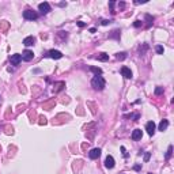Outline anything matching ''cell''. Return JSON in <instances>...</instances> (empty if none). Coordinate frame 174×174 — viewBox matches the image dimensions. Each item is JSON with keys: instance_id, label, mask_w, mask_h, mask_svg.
<instances>
[{"instance_id": "32", "label": "cell", "mask_w": 174, "mask_h": 174, "mask_svg": "<svg viewBox=\"0 0 174 174\" xmlns=\"http://www.w3.org/2000/svg\"><path fill=\"white\" fill-rule=\"evenodd\" d=\"M78 26H79V27H84V23H83V22H78Z\"/></svg>"}, {"instance_id": "7", "label": "cell", "mask_w": 174, "mask_h": 174, "mask_svg": "<svg viewBox=\"0 0 174 174\" xmlns=\"http://www.w3.org/2000/svg\"><path fill=\"white\" fill-rule=\"evenodd\" d=\"M11 64L12 65H19V63L22 61V55H19V53H15V55L11 56Z\"/></svg>"}, {"instance_id": "12", "label": "cell", "mask_w": 174, "mask_h": 174, "mask_svg": "<svg viewBox=\"0 0 174 174\" xmlns=\"http://www.w3.org/2000/svg\"><path fill=\"white\" fill-rule=\"evenodd\" d=\"M121 73H123V76L127 78V79H131V78H132V71L128 67H123V68H121Z\"/></svg>"}, {"instance_id": "8", "label": "cell", "mask_w": 174, "mask_h": 174, "mask_svg": "<svg viewBox=\"0 0 174 174\" xmlns=\"http://www.w3.org/2000/svg\"><path fill=\"white\" fill-rule=\"evenodd\" d=\"M105 166H106L107 169H113L114 167V158L112 157V155H107L106 159H105Z\"/></svg>"}, {"instance_id": "35", "label": "cell", "mask_w": 174, "mask_h": 174, "mask_svg": "<svg viewBox=\"0 0 174 174\" xmlns=\"http://www.w3.org/2000/svg\"><path fill=\"white\" fill-rule=\"evenodd\" d=\"M148 174H152V173H148Z\"/></svg>"}, {"instance_id": "31", "label": "cell", "mask_w": 174, "mask_h": 174, "mask_svg": "<svg viewBox=\"0 0 174 174\" xmlns=\"http://www.w3.org/2000/svg\"><path fill=\"white\" fill-rule=\"evenodd\" d=\"M118 7H120L121 10H123L124 7H125V3H123V1H121V3H118Z\"/></svg>"}, {"instance_id": "18", "label": "cell", "mask_w": 174, "mask_h": 174, "mask_svg": "<svg viewBox=\"0 0 174 174\" xmlns=\"http://www.w3.org/2000/svg\"><path fill=\"white\" fill-rule=\"evenodd\" d=\"M55 105H56L55 99H52L51 102H48V103H45V105H44V107H45L46 110H51V109H52V106H55Z\"/></svg>"}, {"instance_id": "11", "label": "cell", "mask_w": 174, "mask_h": 174, "mask_svg": "<svg viewBox=\"0 0 174 174\" xmlns=\"http://www.w3.org/2000/svg\"><path fill=\"white\" fill-rule=\"evenodd\" d=\"M34 44H35V38H34L33 35H29V37H26V38L23 39V45H25V46H31Z\"/></svg>"}, {"instance_id": "19", "label": "cell", "mask_w": 174, "mask_h": 174, "mask_svg": "<svg viewBox=\"0 0 174 174\" xmlns=\"http://www.w3.org/2000/svg\"><path fill=\"white\" fill-rule=\"evenodd\" d=\"M125 57H127V53H125V52H121V53H117V55H116V59L117 60H124Z\"/></svg>"}, {"instance_id": "9", "label": "cell", "mask_w": 174, "mask_h": 174, "mask_svg": "<svg viewBox=\"0 0 174 174\" xmlns=\"http://www.w3.org/2000/svg\"><path fill=\"white\" fill-rule=\"evenodd\" d=\"M99 155H101V148H93L89 152V157L91 159H97V158H99Z\"/></svg>"}, {"instance_id": "30", "label": "cell", "mask_w": 174, "mask_h": 174, "mask_svg": "<svg viewBox=\"0 0 174 174\" xmlns=\"http://www.w3.org/2000/svg\"><path fill=\"white\" fill-rule=\"evenodd\" d=\"M150 159V152H146V155H144V161L147 162Z\"/></svg>"}, {"instance_id": "4", "label": "cell", "mask_w": 174, "mask_h": 174, "mask_svg": "<svg viewBox=\"0 0 174 174\" xmlns=\"http://www.w3.org/2000/svg\"><path fill=\"white\" fill-rule=\"evenodd\" d=\"M38 10H39V12L42 14V15H46V14L49 12V11H51V6H49V3L44 1V3H39Z\"/></svg>"}, {"instance_id": "33", "label": "cell", "mask_w": 174, "mask_h": 174, "mask_svg": "<svg viewBox=\"0 0 174 174\" xmlns=\"http://www.w3.org/2000/svg\"><path fill=\"white\" fill-rule=\"evenodd\" d=\"M135 170H140V165H135V167H133Z\"/></svg>"}, {"instance_id": "27", "label": "cell", "mask_w": 174, "mask_h": 174, "mask_svg": "<svg viewBox=\"0 0 174 174\" xmlns=\"http://www.w3.org/2000/svg\"><path fill=\"white\" fill-rule=\"evenodd\" d=\"M109 23H110V21H107V19H103V21H102V25H103V26L109 25Z\"/></svg>"}, {"instance_id": "14", "label": "cell", "mask_w": 174, "mask_h": 174, "mask_svg": "<svg viewBox=\"0 0 174 174\" xmlns=\"http://www.w3.org/2000/svg\"><path fill=\"white\" fill-rule=\"evenodd\" d=\"M167 127H169V121H167V120H162L161 124H159V131H162V132L166 131Z\"/></svg>"}, {"instance_id": "25", "label": "cell", "mask_w": 174, "mask_h": 174, "mask_svg": "<svg viewBox=\"0 0 174 174\" xmlns=\"http://www.w3.org/2000/svg\"><path fill=\"white\" fill-rule=\"evenodd\" d=\"M7 27H8V23H7L6 21H3L1 22V30H6Z\"/></svg>"}, {"instance_id": "3", "label": "cell", "mask_w": 174, "mask_h": 174, "mask_svg": "<svg viewBox=\"0 0 174 174\" xmlns=\"http://www.w3.org/2000/svg\"><path fill=\"white\" fill-rule=\"evenodd\" d=\"M45 56H46V57H51V59H56V60H59V59H61V57H63V53H61L60 51L52 49V51H49Z\"/></svg>"}, {"instance_id": "6", "label": "cell", "mask_w": 174, "mask_h": 174, "mask_svg": "<svg viewBox=\"0 0 174 174\" xmlns=\"http://www.w3.org/2000/svg\"><path fill=\"white\" fill-rule=\"evenodd\" d=\"M34 57V53L29 49H26L23 53H22V60H25V61H30V60H33Z\"/></svg>"}, {"instance_id": "10", "label": "cell", "mask_w": 174, "mask_h": 174, "mask_svg": "<svg viewBox=\"0 0 174 174\" xmlns=\"http://www.w3.org/2000/svg\"><path fill=\"white\" fill-rule=\"evenodd\" d=\"M141 136H143V132H141V129H135V131L132 132V140H140Z\"/></svg>"}, {"instance_id": "23", "label": "cell", "mask_w": 174, "mask_h": 174, "mask_svg": "<svg viewBox=\"0 0 174 174\" xmlns=\"http://www.w3.org/2000/svg\"><path fill=\"white\" fill-rule=\"evenodd\" d=\"M155 94H157V95L163 94V87H157V89H155Z\"/></svg>"}, {"instance_id": "15", "label": "cell", "mask_w": 174, "mask_h": 174, "mask_svg": "<svg viewBox=\"0 0 174 174\" xmlns=\"http://www.w3.org/2000/svg\"><path fill=\"white\" fill-rule=\"evenodd\" d=\"M95 59L101 60V61H107V60H109V55H106V53H99Z\"/></svg>"}, {"instance_id": "2", "label": "cell", "mask_w": 174, "mask_h": 174, "mask_svg": "<svg viewBox=\"0 0 174 174\" xmlns=\"http://www.w3.org/2000/svg\"><path fill=\"white\" fill-rule=\"evenodd\" d=\"M23 18L27 21H35L38 18V14L33 10H26V11H23Z\"/></svg>"}, {"instance_id": "5", "label": "cell", "mask_w": 174, "mask_h": 174, "mask_svg": "<svg viewBox=\"0 0 174 174\" xmlns=\"http://www.w3.org/2000/svg\"><path fill=\"white\" fill-rule=\"evenodd\" d=\"M155 123L154 121H148L147 123V125H146V131H147V133H148L150 136H152L154 133H155Z\"/></svg>"}, {"instance_id": "28", "label": "cell", "mask_w": 174, "mask_h": 174, "mask_svg": "<svg viewBox=\"0 0 174 174\" xmlns=\"http://www.w3.org/2000/svg\"><path fill=\"white\" fill-rule=\"evenodd\" d=\"M121 151H123V155H124L125 158H127V157H128V154L125 152V147H121Z\"/></svg>"}, {"instance_id": "13", "label": "cell", "mask_w": 174, "mask_h": 174, "mask_svg": "<svg viewBox=\"0 0 174 174\" xmlns=\"http://www.w3.org/2000/svg\"><path fill=\"white\" fill-rule=\"evenodd\" d=\"M64 86H65V83H64V82H57V83H55L53 91H55V93H59V91H61V90H63Z\"/></svg>"}, {"instance_id": "29", "label": "cell", "mask_w": 174, "mask_h": 174, "mask_svg": "<svg viewBox=\"0 0 174 174\" xmlns=\"http://www.w3.org/2000/svg\"><path fill=\"white\" fill-rule=\"evenodd\" d=\"M109 7L112 8V12H113V8H114V1H110V3H109Z\"/></svg>"}, {"instance_id": "36", "label": "cell", "mask_w": 174, "mask_h": 174, "mask_svg": "<svg viewBox=\"0 0 174 174\" xmlns=\"http://www.w3.org/2000/svg\"><path fill=\"white\" fill-rule=\"evenodd\" d=\"M123 174H124V173H123Z\"/></svg>"}, {"instance_id": "21", "label": "cell", "mask_w": 174, "mask_h": 174, "mask_svg": "<svg viewBox=\"0 0 174 174\" xmlns=\"http://www.w3.org/2000/svg\"><path fill=\"white\" fill-rule=\"evenodd\" d=\"M157 53L158 55H163V52H165V49H163V46H161V45H157Z\"/></svg>"}, {"instance_id": "20", "label": "cell", "mask_w": 174, "mask_h": 174, "mask_svg": "<svg viewBox=\"0 0 174 174\" xmlns=\"http://www.w3.org/2000/svg\"><path fill=\"white\" fill-rule=\"evenodd\" d=\"M171 154H173V146H169V148H167V152H166V159H170L171 157Z\"/></svg>"}, {"instance_id": "24", "label": "cell", "mask_w": 174, "mask_h": 174, "mask_svg": "<svg viewBox=\"0 0 174 174\" xmlns=\"http://www.w3.org/2000/svg\"><path fill=\"white\" fill-rule=\"evenodd\" d=\"M46 123H48V121H46V118H45L44 116H39V124H41V125H45Z\"/></svg>"}, {"instance_id": "26", "label": "cell", "mask_w": 174, "mask_h": 174, "mask_svg": "<svg viewBox=\"0 0 174 174\" xmlns=\"http://www.w3.org/2000/svg\"><path fill=\"white\" fill-rule=\"evenodd\" d=\"M141 25H143V22H140V21H135V23H133L135 27H140Z\"/></svg>"}, {"instance_id": "16", "label": "cell", "mask_w": 174, "mask_h": 174, "mask_svg": "<svg viewBox=\"0 0 174 174\" xmlns=\"http://www.w3.org/2000/svg\"><path fill=\"white\" fill-rule=\"evenodd\" d=\"M90 71L95 73V76H101V73H102L101 68H95V67H91V68H90Z\"/></svg>"}, {"instance_id": "17", "label": "cell", "mask_w": 174, "mask_h": 174, "mask_svg": "<svg viewBox=\"0 0 174 174\" xmlns=\"http://www.w3.org/2000/svg\"><path fill=\"white\" fill-rule=\"evenodd\" d=\"M146 21H147V27H150V26L154 23V17H151V15H146Z\"/></svg>"}, {"instance_id": "34", "label": "cell", "mask_w": 174, "mask_h": 174, "mask_svg": "<svg viewBox=\"0 0 174 174\" xmlns=\"http://www.w3.org/2000/svg\"><path fill=\"white\" fill-rule=\"evenodd\" d=\"M95 31H97V30L94 29V27H91V29H90V33H95Z\"/></svg>"}, {"instance_id": "1", "label": "cell", "mask_w": 174, "mask_h": 174, "mask_svg": "<svg viewBox=\"0 0 174 174\" xmlns=\"http://www.w3.org/2000/svg\"><path fill=\"white\" fill-rule=\"evenodd\" d=\"M105 84H106V82L102 76H94L91 79V86H93L94 90H98V91H102V90L105 89Z\"/></svg>"}, {"instance_id": "22", "label": "cell", "mask_w": 174, "mask_h": 174, "mask_svg": "<svg viewBox=\"0 0 174 174\" xmlns=\"http://www.w3.org/2000/svg\"><path fill=\"white\" fill-rule=\"evenodd\" d=\"M120 34V30H114V31H113V34H110V35H109V37H110V38H118V37H117V35H118Z\"/></svg>"}]
</instances>
